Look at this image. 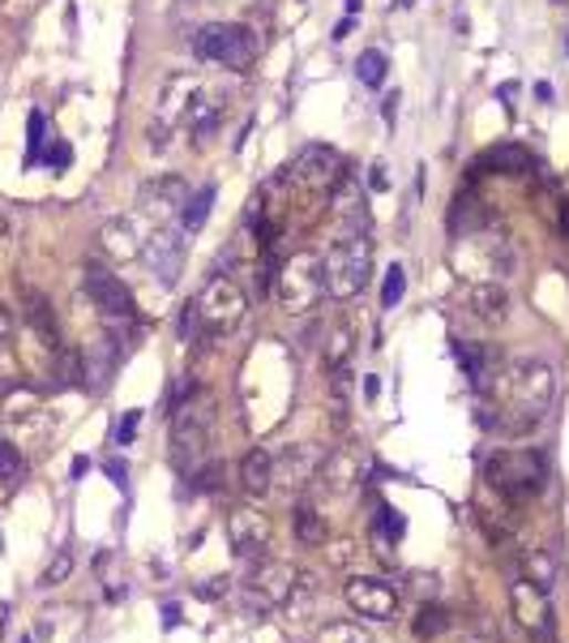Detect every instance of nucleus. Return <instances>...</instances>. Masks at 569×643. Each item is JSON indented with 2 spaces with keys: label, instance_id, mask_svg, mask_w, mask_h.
Listing matches in <instances>:
<instances>
[{
  "label": "nucleus",
  "instance_id": "nucleus-1",
  "mask_svg": "<svg viewBox=\"0 0 569 643\" xmlns=\"http://www.w3.org/2000/svg\"><path fill=\"white\" fill-rule=\"evenodd\" d=\"M501 382H506V404H501V429L506 433H527L536 429L539 420L552 412L557 404V369L539 356H523V360H509L501 369Z\"/></svg>",
  "mask_w": 569,
  "mask_h": 643
},
{
  "label": "nucleus",
  "instance_id": "nucleus-2",
  "mask_svg": "<svg viewBox=\"0 0 569 643\" xmlns=\"http://www.w3.org/2000/svg\"><path fill=\"white\" fill-rule=\"evenodd\" d=\"M189 305H193V318H197V339H223V335H231L245 322V309H249L245 292H240V284L231 275H210Z\"/></svg>",
  "mask_w": 569,
  "mask_h": 643
},
{
  "label": "nucleus",
  "instance_id": "nucleus-3",
  "mask_svg": "<svg viewBox=\"0 0 569 643\" xmlns=\"http://www.w3.org/2000/svg\"><path fill=\"white\" fill-rule=\"evenodd\" d=\"M484 481L509 502H531L548 484V463L539 450H497L484 463Z\"/></svg>",
  "mask_w": 569,
  "mask_h": 643
},
{
  "label": "nucleus",
  "instance_id": "nucleus-4",
  "mask_svg": "<svg viewBox=\"0 0 569 643\" xmlns=\"http://www.w3.org/2000/svg\"><path fill=\"white\" fill-rule=\"evenodd\" d=\"M210 429H215V399L193 395L172 412V459L180 472H197L206 450H210Z\"/></svg>",
  "mask_w": 569,
  "mask_h": 643
},
{
  "label": "nucleus",
  "instance_id": "nucleus-5",
  "mask_svg": "<svg viewBox=\"0 0 569 643\" xmlns=\"http://www.w3.org/2000/svg\"><path fill=\"white\" fill-rule=\"evenodd\" d=\"M321 266H325V292L334 300L360 296L364 284H369V271H373V245H369V236L364 232H343L330 245V254L321 257Z\"/></svg>",
  "mask_w": 569,
  "mask_h": 643
},
{
  "label": "nucleus",
  "instance_id": "nucleus-6",
  "mask_svg": "<svg viewBox=\"0 0 569 643\" xmlns=\"http://www.w3.org/2000/svg\"><path fill=\"white\" fill-rule=\"evenodd\" d=\"M458 271L472 284H501L518 271V254L501 232H472L467 245H458Z\"/></svg>",
  "mask_w": 569,
  "mask_h": 643
},
{
  "label": "nucleus",
  "instance_id": "nucleus-7",
  "mask_svg": "<svg viewBox=\"0 0 569 643\" xmlns=\"http://www.w3.org/2000/svg\"><path fill=\"white\" fill-rule=\"evenodd\" d=\"M275 296H279V305H283L287 314H309L317 309V300L325 296V266H321V257L317 254H291L275 271Z\"/></svg>",
  "mask_w": 569,
  "mask_h": 643
},
{
  "label": "nucleus",
  "instance_id": "nucleus-8",
  "mask_svg": "<svg viewBox=\"0 0 569 643\" xmlns=\"http://www.w3.org/2000/svg\"><path fill=\"white\" fill-rule=\"evenodd\" d=\"M257 31L254 27H240V22H215V27H201L193 39V52L201 61H215L223 69H249L257 61Z\"/></svg>",
  "mask_w": 569,
  "mask_h": 643
},
{
  "label": "nucleus",
  "instance_id": "nucleus-9",
  "mask_svg": "<svg viewBox=\"0 0 569 643\" xmlns=\"http://www.w3.org/2000/svg\"><path fill=\"white\" fill-rule=\"evenodd\" d=\"M296 567H287V562H261L254 575L240 583V601H245V610L249 613H275L291 605V596H296Z\"/></svg>",
  "mask_w": 569,
  "mask_h": 643
},
{
  "label": "nucleus",
  "instance_id": "nucleus-10",
  "mask_svg": "<svg viewBox=\"0 0 569 643\" xmlns=\"http://www.w3.org/2000/svg\"><path fill=\"white\" fill-rule=\"evenodd\" d=\"M82 284H86V296L95 300L99 318L107 322V326L121 330V326H133L137 322V305H133V292L125 288V279H116L103 266H86Z\"/></svg>",
  "mask_w": 569,
  "mask_h": 643
},
{
  "label": "nucleus",
  "instance_id": "nucleus-11",
  "mask_svg": "<svg viewBox=\"0 0 569 643\" xmlns=\"http://www.w3.org/2000/svg\"><path fill=\"white\" fill-rule=\"evenodd\" d=\"M142 257H146L158 288H176V279L185 271V227H155V236L146 241Z\"/></svg>",
  "mask_w": 569,
  "mask_h": 643
},
{
  "label": "nucleus",
  "instance_id": "nucleus-12",
  "mask_svg": "<svg viewBox=\"0 0 569 643\" xmlns=\"http://www.w3.org/2000/svg\"><path fill=\"white\" fill-rule=\"evenodd\" d=\"M343 176V160L334 146H321V142H304L291 160V181H300L304 190H334Z\"/></svg>",
  "mask_w": 569,
  "mask_h": 643
},
{
  "label": "nucleus",
  "instance_id": "nucleus-13",
  "mask_svg": "<svg viewBox=\"0 0 569 643\" xmlns=\"http://www.w3.org/2000/svg\"><path fill=\"white\" fill-rule=\"evenodd\" d=\"M343 601H348L360 618H369V622H390V618L399 613V592H394V583H385V579H377V575L348 579Z\"/></svg>",
  "mask_w": 569,
  "mask_h": 643
},
{
  "label": "nucleus",
  "instance_id": "nucleus-14",
  "mask_svg": "<svg viewBox=\"0 0 569 643\" xmlns=\"http://www.w3.org/2000/svg\"><path fill=\"white\" fill-rule=\"evenodd\" d=\"M509 610H514V618H518L523 631H531L539 640L552 635V605H548V592H544V588L518 579V583L509 588Z\"/></svg>",
  "mask_w": 569,
  "mask_h": 643
},
{
  "label": "nucleus",
  "instance_id": "nucleus-15",
  "mask_svg": "<svg viewBox=\"0 0 569 643\" xmlns=\"http://www.w3.org/2000/svg\"><path fill=\"white\" fill-rule=\"evenodd\" d=\"M227 541L240 558H257L270 549V519L257 507H236L227 514Z\"/></svg>",
  "mask_w": 569,
  "mask_h": 643
},
{
  "label": "nucleus",
  "instance_id": "nucleus-16",
  "mask_svg": "<svg viewBox=\"0 0 569 643\" xmlns=\"http://www.w3.org/2000/svg\"><path fill=\"white\" fill-rule=\"evenodd\" d=\"M185 202H189V185H185L180 176H158V181H151V185L142 190V211H146L151 220H158V227L167 224L172 215H180Z\"/></svg>",
  "mask_w": 569,
  "mask_h": 643
},
{
  "label": "nucleus",
  "instance_id": "nucleus-17",
  "mask_svg": "<svg viewBox=\"0 0 569 643\" xmlns=\"http://www.w3.org/2000/svg\"><path fill=\"white\" fill-rule=\"evenodd\" d=\"M317 481L325 484L330 493H348L351 484L364 481V455L351 447L330 450V455L321 459V468H317Z\"/></svg>",
  "mask_w": 569,
  "mask_h": 643
},
{
  "label": "nucleus",
  "instance_id": "nucleus-18",
  "mask_svg": "<svg viewBox=\"0 0 569 643\" xmlns=\"http://www.w3.org/2000/svg\"><path fill=\"white\" fill-rule=\"evenodd\" d=\"M116 360H121V344H116V335H103V339H95L91 348H86V356H82V386L86 390H107V382H112V374H116Z\"/></svg>",
  "mask_w": 569,
  "mask_h": 643
},
{
  "label": "nucleus",
  "instance_id": "nucleus-19",
  "mask_svg": "<svg viewBox=\"0 0 569 643\" xmlns=\"http://www.w3.org/2000/svg\"><path fill=\"white\" fill-rule=\"evenodd\" d=\"M463 305L475 322L484 326H501L509 318V292L501 284H467L463 292Z\"/></svg>",
  "mask_w": 569,
  "mask_h": 643
},
{
  "label": "nucleus",
  "instance_id": "nucleus-20",
  "mask_svg": "<svg viewBox=\"0 0 569 643\" xmlns=\"http://www.w3.org/2000/svg\"><path fill=\"white\" fill-rule=\"evenodd\" d=\"M317 468H321V455L313 447H287L275 455V484H309L317 481Z\"/></svg>",
  "mask_w": 569,
  "mask_h": 643
},
{
  "label": "nucleus",
  "instance_id": "nucleus-21",
  "mask_svg": "<svg viewBox=\"0 0 569 643\" xmlns=\"http://www.w3.org/2000/svg\"><path fill=\"white\" fill-rule=\"evenodd\" d=\"M334 215L343 220V232H364L369 227V206H364V185L355 176H339L334 185Z\"/></svg>",
  "mask_w": 569,
  "mask_h": 643
},
{
  "label": "nucleus",
  "instance_id": "nucleus-22",
  "mask_svg": "<svg viewBox=\"0 0 569 643\" xmlns=\"http://www.w3.org/2000/svg\"><path fill=\"white\" fill-rule=\"evenodd\" d=\"M454 353H458V365L467 369L475 390H488L493 378H501V369H506V360H497V353H488L479 344H454Z\"/></svg>",
  "mask_w": 569,
  "mask_h": 643
},
{
  "label": "nucleus",
  "instance_id": "nucleus-23",
  "mask_svg": "<svg viewBox=\"0 0 569 643\" xmlns=\"http://www.w3.org/2000/svg\"><path fill=\"white\" fill-rule=\"evenodd\" d=\"M475 172H501V176H527V172H536V155L527 151V146H493V151H484L479 163H475Z\"/></svg>",
  "mask_w": 569,
  "mask_h": 643
},
{
  "label": "nucleus",
  "instance_id": "nucleus-24",
  "mask_svg": "<svg viewBox=\"0 0 569 643\" xmlns=\"http://www.w3.org/2000/svg\"><path fill=\"white\" fill-rule=\"evenodd\" d=\"M22 314H27L34 335H39L52 353H61V326H56V314H52L48 296H39L34 288H22Z\"/></svg>",
  "mask_w": 569,
  "mask_h": 643
},
{
  "label": "nucleus",
  "instance_id": "nucleus-25",
  "mask_svg": "<svg viewBox=\"0 0 569 643\" xmlns=\"http://www.w3.org/2000/svg\"><path fill=\"white\" fill-rule=\"evenodd\" d=\"M240 489L249 498H266L275 489V455L270 450H249L240 463Z\"/></svg>",
  "mask_w": 569,
  "mask_h": 643
},
{
  "label": "nucleus",
  "instance_id": "nucleus-26",
  "mask_svg": "<svg viewBox=\"0 0 569 643\" xmlns=\"http://www.w3.org/2000/svg\"><path fill=\"white\" fill-rule=\"evenodd\" d=\"M99 241H103V249L116 257V262H128V257H142V236H137V224L133 220H107L103 232H99Z\"/></svg>",
  "mask_w": 569,
  "mask_h": 643
},
{
  "label": "nucleus",
  "instance_id": "nucleus-27",
  "mask_svg": "<svg viewBox=\"0 0 569 643\" xmlns=\"http://www.w3.org/2000/svg\"><path fill=\"white\" fill-rule=\"evenodd\" d=\"M523 579L548 592V588L557 583V562H552V553H548V549H527V553H523Z\"/></svg>",
  "mask_w": 569,
  "mask_h": 643
},
{
  "label": "nucleus",
  "instance_id": "nucleus-28",
  "mask_svg": "<svg viewBox=\"0 0 569 643\" xmlns=\"http://www.w3.org/2000/svg\"><path fill=\"white\" fill-rule=\"evenodd\" d=\"M210 206H215V185H201L197 193H189V202L180 211V227L185 232H201L206 220H210Z\"/></svg>",
  "mask_w": 569,
  "mask_h": 643
},
{
  "label": "nucleus",
  "instance_id": "nucleus-29",
  "mask_svg": "<svg viewBox=\"0 0 569 643\" xmlns=\"http://www.w3.org/2000/svg\"><path fill=\"white\" fill-rule=\"evenodd\" d=\"M291 528H296V541L300 545H325V523H321V514L313 507H296Z\"/></svg>",
  "mask_w": 569,
  "mask_h": 643
},
{
  "label": "nucleus",
  "instance_id": "nucleus-30",
  "mask_svg": "<svg viewBox=\"0 0 569 643\" xmlns=\"http://www.w3.org/2000/svg\"><path fill=\"white\" fill-rule=\"evenodd\" d=\"M317 643H373V640H369V631H364L360 622L339 618V622H325V626L317 631Z\"/></svg>",
  "mask_w": 569,
  "mask_h": 643
},
{
  "label": "nucleus",
  "instance_id": "nucleus-31",
  "mask_svg": "<svg viewBox=\"0 0 569 643\" xmlns=\"http://www.w3.org/2000/svg\"><path fill=\"white\" fill-rule=\"evenodd\" d=\"M351 360V326H330V335H325V369H343Z\"/></svg>",
  "mask_w": 569,
  "mask_h": 643
},
{
  "label": "nucleus",
  "instance_id": "nucleus-32",
  "mask_svg": "<svg viewBox=\"0 0 569 643\" xmlns=\"http://www.w3.org/2000/svg\"><path fill=\"white\" fill-rule=\"evenodd\" d=\"M385 69H390L385 52L369 48V52H360V61H355V78H360L364 86H381V82H385Z\"/></svg>",
  "mask_w": 569,
  "mask_h": 643
},
{
  "label": "nucleus",
  "instance_id": "nucleus-33",
  "mask_svg": "<svg viewBox=\"0 0 569 643\" xmlns=\"http://www.w3.org/2000/svg\"><path fill=\"white\" fill-rule=\"evenodd\" d=\"M22 472H27V463H22V450L13 447V442H4V438H0V484H18V481H22Z\"/></svg>",
  "mask_w": 569,
  "mask_h": 643
},
{
  "label": "nucleus",
  "instance_id": "nucleus-34",
  "mask_svg": "<svg viewBox=\"0 0 569 643\" xmlns=\"http://www.w3.org/2000/svg\"><path fill=\"white\" fill-rule=\"evenodd\" d=\"M43 146H48V121H43V112H31V121H27V163L43 160Z\"/></svg>",
  "mask_w": 569,
  "mask_h": 643
},
{
  "label": "nucleus",
  "instance_id": "nucleus-35",
  "mask_svg": "<svg viewBox=\"0 0 569 643\" xmlns=\"http://www.w3.org/2000/svg\"><path fill=\"white\" fill-rule=\"evenodd\" d=\"M52 374H56V386H82V356L77 353H69V348H61V353H56V369H52Z\"/></svg>",
  "mask_w": 569,
  "mask_h": 643
},
{
  "label": "nucleus",
  "instance_id": "nucleus-36",
  "mask_svg": "<svg viewBox=\"0 0 569 643\" xmlns=\"http://www.w3.org/2000/svg\"><path fill=\"white\" fill-rule=\"evenodd\" d=\"M403 292H407V271L394 262V266L385 271V284H381V305H385V309H394V305L403 300Z\"/></svg>",
  "mask_w": 569,
  "mask_h": 643
},
{
  "label": "nucleus",
  "instance_id": "nucleus-37",
  "mask_svg": "<svg viewBox=\"0 0 569 643\" xmlns=\"http://www.w3.org/2000/svg\"><path fill=\"white\" fill-rule=\"evenodd\" d=\"M442 631H445V610H437V605L428 610V605H424L420 618H415V635H420V640H433V635H442Z\"/></svg>",
  "mask_w": 569,
  "mask_h": 643
},
{
  "label": "nucleus",
  "instance_id": "nucleus-38",
  "mask_svg": "<svg viewBox=\"0 0 569 643\" xmlns=\"http://www.w3.org/2000/svg\"><path fill=\"white\" fill-rule=\"evenodd\" d=\"M69 571H73V558H69V549H61V553L52 558V567L43 571V579H39V583H43V588H56V583H64V579H69Z\"/></svg>",
  "mask_w": 569,
  "mask_h": 643
},
{
  "label": "nucleus",
  "instance_id": "nucleus-39",
  "mask_svg": "<svg viewBox=\"0 0 569 643\" xmlns=\"http://www.w3.org/2000/svg\"><path fill=\"white\" fill-rule=\"evenodd\" d=\"M219 477H223L219 463H206V468L193 472V489H197V493H215V489H219Z\"/></svg>",
  "mask_w": 569,
  "mask_h": 643
},
{
  "label": "nucleus",
  "instance_id": "nucleus-40",
  "mask_svg": "<svg viewBox=\"0 0 569 643\" xmlns=\"http://www.w3.org/2000/svg\"><path fill=\"white\" fill-rule=\"evenodd\" d=\"M377 523H381V532H385L390 541H399V537H403V519H399V514L390 511V507H381Z\"/></svg>",
  "mask_w": 569,
  "mask_h": 643
},
{
  "label": "nucleus",
  "instance_id": "nucleus-41",
  "mask_svg": "<svg viewBox=\"0 0 569 643\" xmlns=\"http://www.w3.org/2000/svg\"><path fill=\"white\" fill-rule=\"evenodd\" d=\"M69 160H73V151H69L64 142H52V146L43 151V163H48V167H69Z\"/></svg>",
  "mask_w": 569,
  "mask_h": 643
},
{
  "label": "nucleus",
  "instance_id": "nucleus-42",
  "mask_svg": "<svg viewBox=\"0 0 569 643\" xmlns=\"http://www.w3.org/2000/svg\"><path fill=\"white\" fill-rule=\"evenodd\" d=\"M137 420H142V412H128V417L121 420V429H116V442H121V447H125L128 438L137 433Z\"/></svg>",
  "mask_w": 569,
  "mask_h": 643
},
{
  "label": "nucleus",
  "instance_id": "nucleus-43",
  "mask_svg": "<svg viewBox=\"0 0 569 643\" xmlns=\"http://www.w3.org/2000/svg\"><path fill=\"white\" fill-rule=\"evenodd\" d=\"M13 339V314L0 305V344H9Z\"/></svg>",
  "mask_w": 569,
  "mask_h": 643
},
{
  "label": "nucleus",
  "instance_id": "nucleus-44",
  "mask_svg": "<svg viewBox=\"0 0 569 643\" xmlns=\"http://www.w3.org/2000/svg\"><path fill=\"white\" fill-rule=\"evenodd\" d=\"M107 472H112V481H116V484H125L128 468H125V463H121V459H112V463H107Z\"/></svg>",
  "mask_w": 569,
  "mask_h": 643
},
{
  "label": "nucleus",
  "instance_id": "nucleus-45",
  "mask_svg": "<svg viewBox=\"0 0 569 643\" xmlns=\"http://www.w3.org/2000/svg\"><path fill=\"white\" fill-rule=\"evenodd\" d=\"M561 236L569 241V202H566V211H561Z\"/></svg>",
  "mask_w": 569,
  "mask_h": 643
},
{
  "label": "nucleus",
  "instance_id": "nucleus-46",
  "mask_svg": "<svg viewBox=\"0 0 569 643\" xmlns=\"http://www.w3.org/2000/svg\"><path fill=\"white\" fill-rule=\"evenodd\" d=\"M4 232H9V220H4V211H0V236H4Z\"/></svg>",
  "mask_w": 569,
  "mask_h": 643
}]
</instances>
